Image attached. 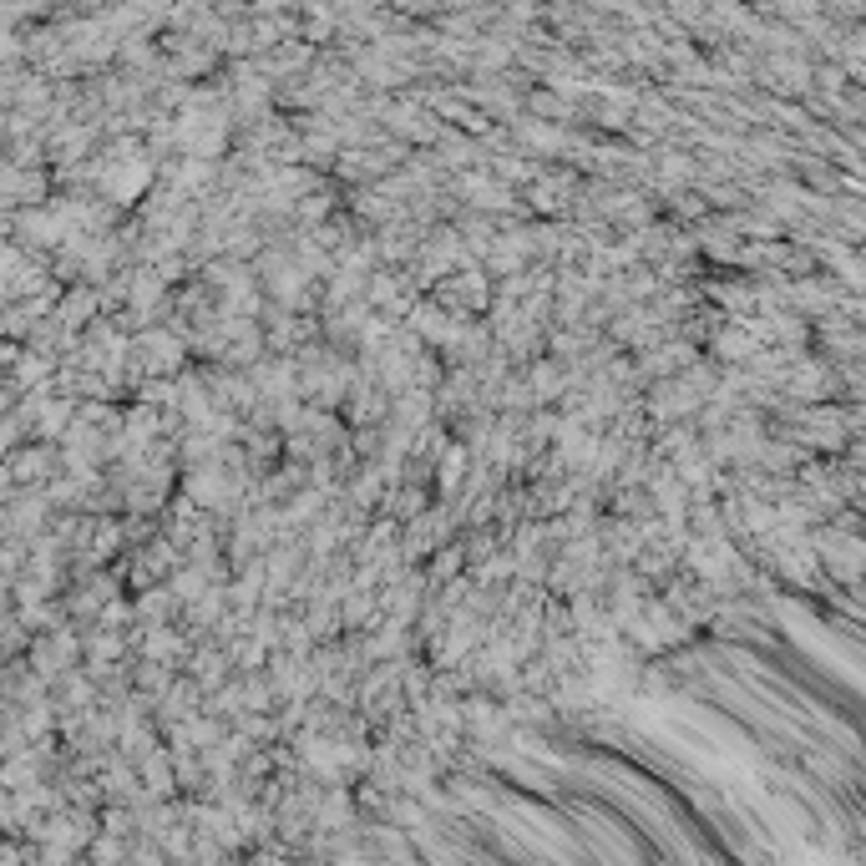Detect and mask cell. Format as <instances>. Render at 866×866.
Returning <instances> with one entry per match:
<instances>
[{"mask_svg":"<svg viewBox=\"0 0 866 866\" xmlns=\"http://www.w3.org/2000/svg\"><path fill=\"white\" fill-rule=\"evenodd\" d=\"M482 299H487V279L482 274H456L451 284H441V304H451V309H482Z\"/></svg>","mask_w":866,"mask_h":866,"instance_id":"obj_1","label":"cell"},{"mask_svg":"<svg viewBox=\"0 0 866 866\" xmlns=\"http://www.w3.org/2000/svg\"><path fill=\"white\" fill-rule=\"evenodd\" d=\"M821 553L831 558V568H836L841 578H856V573L866 568V547L851 542V537H821Z\"/></svg>","mask_w":866,"mask_h":866,"instance_id":"obj_2","label":"cell"},{"mask_svg":"<svg viewBox=\"0 0 866 866\" xmlns=\"http://www.w3.org/2000/svg\"><path fill=\"white\" fill-rule=\"evenodd\" d=\"M755 350H760V340H750L745 325H730V330H720V340H715V355H725V360H750Z\"/></svg>","mask_w":866,"mask_h":866,"instance_id":"obj_3","label":"cell"},{"mask_svg":"<svg viewBox=\"0 0 866 866\" xmlns=\"http://www.w3.org/2000/svg\"><path fill=\"white\" fill-rule=\"evenodd\" d=\"M142 360H147V370L178 365V340L173 335H142Z\"/></svg>","mask_w":866,"mask_h":866,"instance_id":"obj_4","label":"cell"},{"mask_svg":"<svg viewBox=\"0 0 866 866\" xmlns=\"http://www.w3.org/2000/svg\"><path fill=\"white\" fill-rule=\"evenodd\" d=\"M791 390H796V396H821V390H826V370L821 365H801L791 375Z\"/></svg>","mask_w":866,"mask_h":866,"instance_id":"obj_5","label":"cell"},{"mask_svg":"<svg viewBox=\"0 0 866 866\" xmlns=\"http://www.w3.org/2000/svg\"><path fill=\"white\" fill-rule=\"evenodd\" d=\"M461 471H466V451H461V446L441 451V487H446V492L461 482Z\"/></svg>","mask_w":866,"mask_h":866,"instance_id":"obj_6","label":"cell"}]
</instances>
